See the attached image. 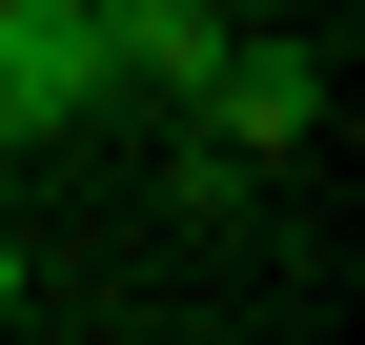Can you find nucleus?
<instances>
[{
    "instance_id": "obj_1",
    "label": "nucleus",
    "mask_w": 365,
    "mask_h": 345,
    "mask_svg": "<svg viewBox=\"0 0 365 345\" xmlns=\"http://www.w3.org/2000/svg\"><path fill=\"white\" fill-rule=\"evenodd\" d=\"M102 102V0H0V143H81Z\"/></svg>"
},
{
    "instance_id": "obj_2",
    "label": "nucleus",
    "mask_w": 365,
    "mask_h": 345,
    "mask_svg": "<svg viewBox=\"0 0 365 345\" xmlns=\"http://www.w3.org/2000/svg\"><path fill=\"white\" fill-rule=\"evenodd\" d=\"M182 122H203L223 163H284V143H325V41H244V21H223V61H203V102H182Z\"/></svg>"
},
{
    "instance_id": "obj_3",
    "label": "nucleus",
    "mask_w": 365,
    "mask_h": 345,
    "mask_svg": "<svg viewBox=\"0 0 365 345\" xmlns=\"http://www.w3.org/2000/svg\"><path fill=\"white\" fill-rule=\"evenodd\" d=\"M0 305H21V244H0Z\"/></svg>"
}]
</instances>
